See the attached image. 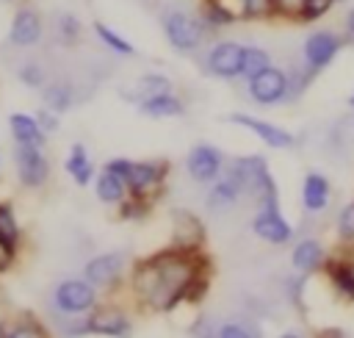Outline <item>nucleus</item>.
<instances>
[{
    "label": "nucleus",
    "instance_id": "41",
    "mask_svg": "<svg viewBox=\"0 0 354 338\" xmlns=\"http://www.w3.org/2000/svg\"><path fill=\"white\" fill-rule=\"evenodd\" d=\"M343 30H346V36H348V39H354V6L346 11V19H343Z\"/></svg>",
    "mask_w": 354,
    "mask_h": 338
},
{
    "label": "nucleus",
    "instance_id": "10",
    "mask_svg": "<svg viewBox=\"0 0 354 338\" xmlns=\"http://www.w3.org/2000/svg\"><path fill=\"white\" fill-rule=\"evenodd\" d=\"M230 122L246 127V130L254 133L263 144H268V147H274V150H288V147L296 144V139H293L290 130H285V127H279V125H274V122H266V119H260V116H252V114H230Z\"/></svg>",
    "mask_w": 354,
    "mask_h": 338
},
{
    "label": "nucleus",
    "instance_id": "25",
    "mask_svg": "<svg viewBox=\"0 0 354 338\" xmlns=\"http://www.w3.org/2000/svg\"><path fill=\"white\" fill-rule=\"evenodd\" d=\"M329 280H332V285H335L346 299H354V266H351V263H346V260L329 263Z\"/></svg>",
    "mask_w": 354,
    "mask_h": 338
},
{
    "label": "nucleus",
    "instance_id": "21",
    "mask_svg": "<svg viewBox=\"0 0 354 338\" xmlns=\"http://www.w3.org/2000/svg\"><path fill=\"white\" fill-rule=\"evenodd\" d=\"M64 166H66V172L72 175V180L77 186H86V183L94 180V163H91V158H88L83 144H72L69 147V158H66Z\"/></svg>",
    "mask_w": 354,
    "mask_h": 338
},
{
    "label": "nucleus",
    "instance_id": "16",
    "mask_svg": "<svg viewBox=\"0 0 354 338\" xmlns=\"http://www.w3.org/2000/svg\"><path fill=\"white\" fill-rule=\"evenodd\" d=\"M138 111L144 116H152V119H169V116H183L185 105L174 91H163V94L141 97L138 100Z\"/></svg>",
    "mask_w": 354,
    "mask_h": 338
},
{
    "label": "nucleus",
    "instance_id": "28",
    "mask_svg": "<svg viewBox=\"0 0 354 338\" xmlns=\"http://www.w3.org/2000/svg\"><path fill=\"white\" fill-rule=\"evenodd\" d=\"M55 33H58V39L64 44H75L80 39V19L75 14H69V11H61L55 17Z\"/></svg>",
    "mask_w": 354,
    "mask_h": 338
},
{
    "label": "nucleus",
    "instance_id": "43",
    "mask_svg": "<svg viewBox=\"0 0 354 338\" xmlns=\"http://www.w3.org/2000/svg\"><path fill=\"white\" fill-rule=\"evenodd\" d=\"M348 105H351V108H354V91H351V97H348Z\"/></svg>",
    "mask_w": 354,
    "mask_h": 338
},
{
    "label": "nucleus",
    "instance_id": "20",
    "mask_svg": "<svg viewBox=\"0 0 354 338\" xmlns=\"http://www.w3.org/2000/svg\"><path fill=\"white\" fill-rule=\"evenodd\" d=\"M94 191H97V197L102 199V202H108V205H116V202H124L127 199V183L119 177V175H113L111 169H102L97 177H94Z\"/></svg>",
    "mask_w": 354,
    "mask_h": 338
},
{
    "label": "nucleus",
    "instance_id": "2",
    "mask_svg": "<svg viewBox=\"0 0 354 338\" xmlns=\"http://www.w3.org/2000/svg\"><path fill=\"white\" fill-rule=\"evenodd\" d=\"M160 28H163L166 42H169L177 53H194V50L202 44L205 33H207V28L202 25V19L194 17V14H188V11H183V8H169V11H163Z\"/></svg>",
    "mask_w": 354,
    "mask_h": 338
},
{
    "label": "nucleus",
    "instance_id": "31",
    "mask_svg": "<svg viewBox=\"0 0 354 338\" xmlns=\"http://www.w3.org/2000/svg\"><path fill=\"white\" fill-rule=\"evenodd\" d=\"M335 3L337 0H304L301 3V11H299V22H315V19L326 17Z\"/></svg>",
    "mask_w": 354,
    "mask_h": 338
},
{
    "label": "nucleus",
    "instance_id": "38",
    "mask_svg": "<svg viewBox=\"0 0 354 338\" xmlns=\"http://www.w3.org/2000/svg\"><path fill=\"white\" fill-rule=\"evenodd\" d=\"M130 158H111L108 163H105V169H111L113 175H119L122 180H127V172H130Z\"/></svg>",
    "mask_w": 354,
    "mask_h": 338
},
{
    "label": "nucleus",
    "instance_id": "27",
    "mask_svg": "<svg viewBox=\"0 0 354 338\" xmlns=\"http://www.w3.org/2000/svg\"><path fill=\"white\" fill-rule=\"evenodd\" d=\"M163 91H171V80L163 78V75H158V72H149V75H144V78L136 83L133 100L138 103L141 97H152V94H163Z\"/></svg>",
    "mask_w": 354,
    "mask_h": 338
},
{
    "label": "nucleus",
    "instance_id": "9",
    "mask_svg": "<svg viewBox=\"0 0 354 338\" xmlns=\"http://www.w3.org/2000/svg\"><path fill=\"white\" fill-rule=\"evenodd\" d=\"M14 161H17V175H19V180H22V186L39 188V186L47 183V177H50V163H47L41 147L17 144Z\"/></svg>",
    "mask_w": 354,
    "mask_h": 338
},
{
    "label": "nucleus",
    "instance_id": "8",
    "mask_svg": "<svg viewBox=\"0 0 354 338\" xmlns=\"http://www.w3.org/2000/svg\"><path fill=\"white\" fill-rule=\"evenodd\" d=\"M185 169L196 183H213L224 172V152L213 144H196L185 158Z\"/></svg>",
    "mask_w": 354,
    "mask_h": 338
},
{
    "label": "nucleus",
    "instance_id": "11",
    "mask_svg": "<svg viewBox=\"0 0 354 338\" xmlns=\"http://www.w3.org/2000/svg\"><path fill=\"white\" fill-rule=\"evenodd\" d=\"M44 33V22L41 14L30 6H19L11 17V28H8V42L17 47H33Z\"/></svg>",
    "mask_w": 354,
    "mask_h": 338
},
{
    "label": "nucleus",
    "instance_id": "33",
    "mask_svg": "<svg viewBox=\"0 0 354 338\" xmlns=\"http://www.w3.org/2000/svg\"><path fill=\"white\" fill-rule=\"evenodd\" d=\"M213 338H260L249 324H241V321H224L216 327V335Z\"/></svg>",
    "mask_w": 354,
    "mask_h": 338
},
{
    "label": "nucleus",
    "instance_id": "17",
    "mask_svg": "<svg viewBox=\"0 0 354 338\" xmlns=\"http://www.w3.org/2000/svg\"><path fill=\"white\" fill-rule=\"evenodd\" d=\"M8 127L17 144H30V147H44L47 141V130L39 125L36 116L30 114H11L8 116Z\"/></svg>",
    "mask_w": 354,
    "mask_h": 338
},
{
    "label": "nucleus",
    "instance_id": "22",
    "mask_svg": "<svg viewBox=\"0 0 354 338\" xmlns=\"http://www.w3.org/2000/svg\"><path fill=\"white\" fill-rule=\"evenodd\" d=\"M290 263H293L299 272H313V269H318V266L324 263V249H321V244H318L315 238H301V241L293 247V252H290Z\"/></svg>",
    "mask_w": 354,
    "mask_h": 338
},
{
    "label": "nucleus",
    "instance_id": "35",
    "mask_svg": "<svg viewBox=\"0 0 354 338\" xmlns=\"http://www.w3.org/2000/svg\"><path fill=\"white\" fill-rule=\"evenodd\" d=\"M19 80H22L25 86H30V89H44V86H47V75H44V69H41L39 64H22Z\"/></svg>",
    "mask_w": 354,
    "mask_h": 338
},
{
    "label": "nucleus",
    "instance_id": "7",
    "mask_svg": "<svg viewBox=\"0 0 354 338\" xmlns=\"http://www.w3.org/2000/svg\"><path fill=\"white\" fill-rule=\"evenodd\" d=\"M55 308L61 313H88L94 310L97 305V291H94V283L88 280H64L58 283L55 288Z\"/></svg>",
    "mask_w": 354,
    "mask_h": 338
},
{
    "label": "nucleus",
    "instance_id": "40",
    "mask_svg": "<svg viewBox=\"0 0 354 338\" xmlns=\"http://www.w3.org/2000/svg\"><path fill=\"white\" fill-rule=\"evenodd\" d=\"M14 263V244H8L6 238H0V272L11 269Z\"/></svg>",
    "mask_w": 354,
    "mask_h": 338
},
{
    "label": "nucleus",
    "instance_id": "12",
    "mask_svg": "<svg viewBox=\"0 0 354 338\" xmlns=\"http://www.w3.org/2000/svg\"><path fill=\"white\" fill-rule=\"evenodd\" d=\"M83 332H94V335H108V338H127L130 335V321L122 310L116 308H97L86 321H83Z\"/></svg>",
    "mask_w": 354,
    "mask_h": 338
},
{
    "label": "nucleus",
    "instance_id": "19",
    "mask_svg": "<svg viewBox=\"0 0 354 338\" xmlns=\"http://www.w3.org/2000/svg\"><path fill=\"white\" fill-rule=\"evenodd\" d=\"M243 194V186L232 177V175H221L218 180L210 183V191H207V208L213 211H224L230 205H235V199Z\"/></svg>",
    "mask_w": 354,
    "mask_h": 338
},
{
    "label": "nucleus",
    "instance_id": "29",
    "mask_svg": "<svg viewBox=\"0 0 354 338\" xmlns=\"http://www.w3.org/2000/svg\"><path fill=\"white\" fill-rule=\"evenodd\" d=\"M266 66H271V55L263 50V47H246V58H243V78L249 80L252 75L263 72Z\"/></svg>",
    "mask_w": 354,
    "mask_h": 338
},
{
    "label": "nucleus",
    "instance_id": "44",
    "mask_svg": "<svg viewBox=\"0 0 354 338\" xmlns=\"http://www.w3.org/2000/svg\"><path fill=\"white\" fill-rule=\"evenodd\" d=\"M3 335H6V330H0V338H3Z\"/></svg>",
    "mask_w": 354,
    "mask_h": 338
},
{
    "label": "nucleus",
    "instance_id": "26",
    "mask_svg": "<svg viewBox=\"0 0 354 338\" xmlns=\"http://www.w3.org/2000/svg\"><path fill=\"white\" fill-rule=\"evenodd\" d=\"M94 33L100 36V42H102L108 50H113V53H119V55H136V47H133L124 36H119L113 28H108L105 22H94Z\"/></svg>",
    "mask_w": 354,
    "mask_h": 338
},
{
    "label": "nucleus",
    "instance_id": "37",
    "mask_svg": "<svg viewBox=\"0 0 354 338\" xmlns=\"http://www.w3.org/2000/svg\"><path fill=\"white\" fill-rule=\"evenodd\" d=\"M301 3H304V0H274L277 17H285V19H299Z\"/></svg>",
    "mask_w": 354,
    "mask_h": 338
},
{
    "label": "nucleus",
    "instance_id": "30",
    "mask_svg": "<svg viewBox=\"0 0 354 338\" xmlns=\"http://www.w3.org/2000/svg\"><path fill=\"white\" fill-rule=\"evenodd\" d=\"M241 6V17L243 19H266V17H277L274 0H238Z\"/></svg>",
    "mask_w": 354,
    "mask_h": 338
},
{
    "label": "nucleus",
    "instance_id": "4",
    "mask_svg": "<svg viewBox=\"0 0 354 338\" xmlns=\"http://www.w3.org/2000/svg\"><path fill=\"white\" fill-rule=\"evenodd\" d=\"M346 44V39L329 28H318L313 30L307 39H304V47H301V55H304V66L310 72H321L324 66L332 64V58L340 53V47Z\"/></svg>",
    "mask_w": 354,
    "mask_h": 338
},
{
    "label": "nucleus",
    "instance_id": "14",
    "mask_svg": "<svg viewBox=\"0 0 354 338\" xmlns=\"http://www.w3.org/2000/svg\"><path fill=\"white\" fill-rule=\"evenodd\" d=\"M205 241L202 222L188 211H174V247L183 252H194Z\"/></svg>",
    "mask_w": 354,
    "mask_h": 338
},
{
    "label": "nucleus",
    "instance_id": "1",
    "mask_svg": "<svg viewBox=\"0 0 354 338\" xmlns=\"http://www.w3.org/2000/svg\"><path fill=\"white\" fill-rule=\"evenodd\" d=\"M196 277L199 263L194 260V252H183L174 247L136 266L133 291L152 310H171L180 299L188 296V288Z\"/></svg>",
    "mask_w": 354,
    "mask_h": 338
},
{
    "label": "nucleus",
    "instance_id": "6",
    "mask_svg": "<svg viewBox=\"0 0 354 338\" xmlns=\"http://www.w3.org/2000/svg\"><path fill=\"white\" fill-rule=\"evenodd\" d=\"M166 172H169V163L166 161H133L130 163V172H127V191L138 199L149 197V194H158L163 180H166Z\"/></svg>",
    "mask_w": 354,
    "mask_h": 338
},
{
    "label": "nucleus",
    "instance_id": "36",
    "mask_svg": "<svg viewBox=\"0 0 354 338\" xmlns=\"http://www.w3.org/2000/svg\"><path fill=\"white\" fill-rule=\"evenodd\" d=\"M337 233H340V238L354 241V199L340 211V216H337Z\"/></svg>",
    "mask_w": 354,
    "mask_h": 338
},
{
    "label": "nucleus",
    "instance_id": "3",
    "mask_svg": "<svg viewBox=\"0 0 354 338\" xmlns=\"http://www.w3.org/2000/svg\"><path fill=\"white\" fill-rule=\"evenodd\" d=\"M246 89H249V97L260 105H277L282 100L290 97V75L279 66H266L263 72L252 75L246 80Z\"/></svg>",
    "mask_w": 354,
    "mask_h": 338
},
{
    "label": "nucleus",
    "instance_id": "42",
    "mask_svg": "<svg viewBox=\"0 0 354 338\" xmlns=\"http://www.w3.org/2000/svg\"><path fill=\"white\" fill-rule=\"evenodd\" d=\"M279 338H299V335H293V332H285V335H279Z\"/></svg>",
    "mask_w": 354,
    "mask_h": 338
},
{
    "label": "nucleus",
    "instance_id": "32",
    "mask_svg": "<svg viewBox=\"0 0 354 338\" xmlns=\"http://www.w3.org/2000/svg\"><path fill=\"white\" fill-rule=\"evenodd\" d=\"M0 238H6L8 244H17V238H19L17 216H14L8 202H0Z\"/></svg>",
    "mask_w": 354,
    "mask_h": 338
},
{
    "label": "nucleus",
    "instance_id": "18",
    "mask_svg": "<svg viewBox=\"0 0 354 338\" xmlns=\"http://www.w3.org/2000/svg\"><path fill=\"white\" fill-rule=\"evenodd\" d=\"M301 202L307 211L318 213L329 205V180L321 172H307L301 183Z\"/></svg>",
    "mask_w": 354,
    "mask_h": 338
},
{
    "label": "nucleus",
    "instance_id": "24",
    "mask_svg": "<svg viewBox=\"0 0 354 338\" xmlns=\"http://www.w3.org/2000/svg\"><path fill=\"white\" fill-rule=\"evenodd\" d=\"M199 19L207 30H218V28H227L235 22V11L227 8L221 0H205L199 6Z\"/></svg>",
    "mask_w": 354,
    "mask_h": 338
},
{
    "label": "nucleus",
    "instance_id": "13",
    "mask_svg": "<svg viewBox=\"0 0 354 338\" xmlns=\"http://www.w3.org/2000/svg\"><path fill=\"white\" fill-rule=\"evenodd\" d=\"M252 230L263 241H268V244H285L293 235V230L285 222V216H282L279 208H260V213L252 219Z\"/></svg>",
    "mask_w": 354,
    "mask_h": 338
},
{
    "label": "nucleus",
    "instance_id": "34",
    "mask_svg": "<svg viewBox=\"0 0 354 338\" xmlns=\"http://www.w3.org/2000/svg\"><path fill=\"white\" fill-rule=\"evenodd\" d=\"M3 338H47V332H44V327L36 324V321H17V324H11V327L6 330Z\"/></svg>",
    "mask_w": 354,
    "mask_h": 338
},
{
    "label": "nucleus",
    "instance_id": "39",
    "mask_svg": "<svg viewBox=\"0 0 354 338\" xmlns=\"http://www.w3.org/2000/svg\"><path fill=\"white\" fill-rule=\"evenodd\" d=\"M36 119H39V125H41L47 133L58 127V114H55V111H50V108H41V111L36 114Z\"/></svg>",
    "mask_w": 354,
    "mask_h": 338
},
{
    "label": "nucleus",
    "instance_id": "15",
    "mask_svg": "<svg viewBox=\"0 0 354 338\" xmlns=\"http://www.w3.org/2000/svg\"><path fill=\"white\" fill-rule=\"evenodd\" d=\"M122 266H124V258L119 252L97 255V258H91L86 263V280L94 283V285H111L122 274Z\"/></svg>",
    "mask_w": 354,
    "mask_h": 338
},
{
    "label": "nucleus",
    "instance_id": "23",
    "mask_svg": "<svg viewBox=\"0 0 354 338\" xmlns=\"http://www.w3.org/2000/svg\"><path fill=\"white\" fill-rule=\"evenodd\" d=\"M41 100H44V108L55 111V114H64L75 105V89L72 83L66 80H58V83H47L41 89Z\"/></svg>",
    "mask_w": 354,
    "mask_h": 338
},
{
    "label": "nucleus",
    "instance_id": "5",
    "mask_svg": "<svg viewBox=\"0 0 354 338\" xmlns=\"http://www.w3.org/2000/svg\"><path fill=\"white\" fill-rule=\"evenodd\" d=\"M243 58H246V44L238 42H218L210 47L205 66L210 75L232 80V78H243Z\"/></svg>",
    "mask_w": 354,
    "mask_h": 338
}]
</instances>
